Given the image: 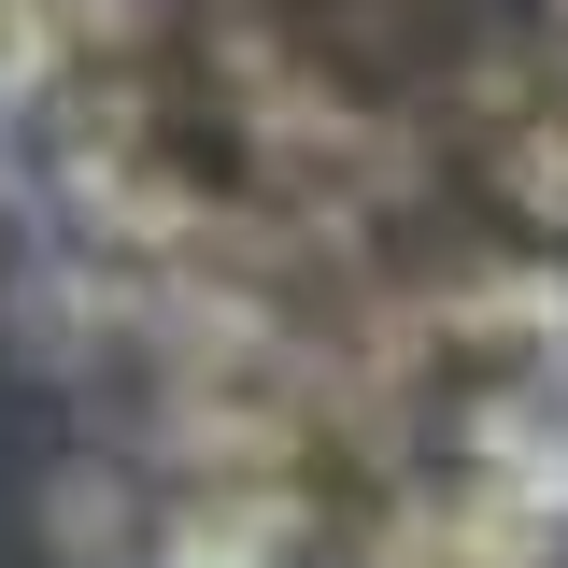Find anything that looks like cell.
I'll list each match as a JSON object with an SVG mask.
<instances>
[{"label":"cell","instance_id":"cell-1","mask_svg":"<svg viewBox=\"0 0 568 568\" xmlns=\"http://www.w3.org/2000/svg\"><path fill=\"white\" fill-rule=\"evenodd\" d=\"M511 200L540 213V227H568V129H526V156H511Z\"/></svg>","mask_w":568,"mask_h":568}]
</instances>
